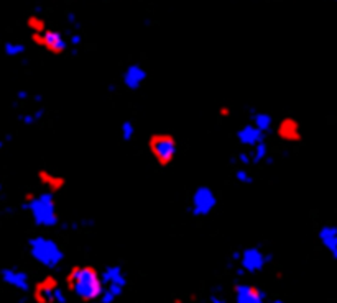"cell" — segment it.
Segmentation results:
<instances>
[{"label": "cell", "instance_id": "83f0119b", "mask_svg": "<svg viewBox=\"0 0 337 303\" xmlns=\"http://www.w3.org/2000/svg\"><path fill=\"white\" fill-rule=\"evenodd\" d=\"M2 147H4V141L0 139V151H2Z\"/></svg>", "mask_w": 337, "mask_h": 303}, {"label": "cell", "instance_id": "5bb4252c", "mask_svg": "<svg viewBox=\"0 0 337 303\" xmlns=\"http://www.w3.org/2000/svg\"><path fill=\"white\" fill-rule=\"evenodd\" d=\"M236 138L239 139L240 144H244L247 147H252L257 143L263 141V133L255 128L253 125H242V127L236 131Z\"/></svg>", "mask_w": 337, "mask_h": 303}, {"label": "cell", "instance_id": "f546056e", "mask_svg": "<svg viewBox=\"0 0 337 303\" xmlns=\"http://www.w3.org/2000/svg\"><path fill=\"white\" fill-rule=\"evenodd\" d=\"M334 2H337V0H334Z\"/></svg>", "mask_w": 337, "mask_h": 303}, {"label": "cell", "instance_id": "44dd1931", "mask_svg": "<svg viewBox=\"0 0 337 303\" xmlns=\"http://www.w3.org/2000/svg\"><path fill=\"white\" fill-rule=\"evenodd\" d=\"M27 25H28V28H30L33 33H41L43 29L46 28V21H43L38 17H30V18H28V21H27Z\"/></svg>", "mask_w": 337, "mask_h": 303}, {"label": "cell", "instance_id": "9a60e30c", "mask_svg": "<svg viewBox=\"0 0 337 303\" xmlns=\"http://www.w3.org/2000/svg\"><path fill=\"white\" fill-rule=\"evenodd\" d=\"M252 125L265 135L267 131L273 128V118H272V115H268L265 112H255L252 115Z\"/></svg>", "mask_w": 337, "mask_h": 303}, {"label": "cell", "instance_id": "8992f818", "mask_svg": "<svg viewBox=\"0 0 337 303\" xmlns=\"http://www.w3.org/2000/svg\"><path fill=\"white\" fill-rule=\"evenodd\" d=\"M33 298L36 303H68L66 293L60 287V282L53 277L48 276L41 279L33 289Z\"/></svg>", "mask_w": 337, "mask_h": 303}, {"label": "cell", "instance_id": "6da1fadb", "mask_svg": "<svg viewBox=\"0 0 337 303\" xmlns=\"http://www.w3.org/2000/svg\"><path fill=\"white\" fill-rule=\"evenodd\" d=\"M66 287L68 290L76 295V298L91 303L100 298V293L104 285H102L100 272L94 265H74L66 276Z\"/></svg>", "mask_w": 337, "mask_h": 303}, {"label": "cell", "instance_id": "ba28073f", "mask_svg": "<svg viewBox=\"0 0 337 303\" xmlns=\"http://www.w3.org/2000/svg\"><path fill=\"white\" fill-rule=\"evenodd\" d=\"M268 256L257 246H248L240 254V269L247 274H260L267 267Z\"/></svg>", "mask_w": 337, "mask_h": 303}, {"label": "cell", "instance_id": "52a82bcc", "mask_svg": "<svg viewBox=\"0 0 337 303\" xmlns=\"http://www.w3.org/2000/svg\"><path fill=\"white\" fill-rule=\"evenodd\" d=\"M32 38L36 44L43 46L51 54H63L69 48L68 40L64 38L61 32H58L55 28L46 26L41 33H33Z\"/></svg>", "mask_w": 337, "mask_h": 303}, {"label": "cell", "instance_id": "277c9868", "mask_svg": "<svg viewBox=\"0 0 337 303\" xmlns=\"http://www.w3.org/2000/svg\"><path fill=\"white\" fill-rule=\"evenodd\" d=\"M148 151L161 167H166L176 158L178 141L170 133H155L148 139Z\"/></svg>", "mask_w": 337, "mask_h": 303}, {"label": "cell", "instance_id": "8fae6325", "mask_svg": "<svg viewBox=\"0 0 337 303\" xmlns=\"http://www.w3.org/2000/svg\"><path fill=\"white\" fill-rule=\"evenodd\" d=\"M0 279L5 285L12 287V289L20 290V292H27L32 287L30 277L25 270L15 269V267H5L0 270Z\"/></svg>", "mask_w": 337, "mask_h": 303}, {"label": "cell", "instance_id": "e0dca14e", "mask_svg": "<svg viewBox=\"0 0 337 303\" xmlns=\"http://www.w3.org/2000/svg\"><path fill=\"white\" fill-rule=\"evenodd\" d=\"M268 158V146L265 141H260L250 147V159L252 164H262Z\"/></svg>", "mask_w": 337, "mask_h": 303}, {"label": "cell", "instance_id": "7a4b0ae2", "mask_svg": "<svg viewBox=\"0 0 337 303\" xmlns=\"http://www.w3.org/2000/svg\"><path fill=\"white\" fill-rule=\"evenodd\" d=\"M23 208L28 211L33 223L40 228H55L60 223L56 200L51 192L28 194L23 200Z\"/></svg>", "mask_w": 337, "mask_h": 303}, {"label": "cell", "instance_id": "4fadbf2b", "mask_svg": "<svg viewBox=\"0 0 337 303\" xmlns=\"http://www.w3.org/2000/svg\"><path fill=\"white\" fill-rule=\"evenodd\" d=\"M102 279V285H114V287H122V289H127L128 280L123 274V270L120 265H107V267L102 270L100 274Z\"/></svg>", "mask_w": 337, "mask_h": 303}, {"label": "cell", "instance_id": "603a6c76", "mask_svg": "<svg viewBox=\"0 0 337 303\" xmlns=\"http://www.w3.org/2000/svg\"><path fill=\"white\" fill-rule=\"evenodd\" d=\"M40 120V115H36V113H23L20 116V122L23 123V125H28V127H30V125H33V123H36Z\"/></svg>", "mask_w": 337, "mask_h": 303}, {"label": "cell", "instance_id": "d6986e66", "mask_svg": "<svg viewBox=\"0 0 337 303\" xmlns=\"http://www.w3.org/2000/svg\"><path fill=\"white\" fill-rule=\"evenodd\" d=\"M234 179L239 184H244V186H250L253 182V177L247 167H237L236 171H234Z\"/></svg>", "mask_w": 337, "mask_h": 303}, {"label": "cell", "instance_id": "cb8c5ba5", "mask_svg": "<svg viewBox=\"0 0 337 303\" xmlns=\"http://www.w3.org/2000/svg\"><path fill=\"white\" fill-rule=\"evenodd\" d=\"M17 99H18V100H30L32 95L28 94L27 90H20V92L17 94Z\"/></svg>", "mask_w": 337, "mask_h": 303}, {"label": "cell", "instance_id": "3957f363", "mask_svg": "<svg viewBox=\"0 0 337 303\" xmlns=\"http://www.w3.org/2000/svg\"><path fill=\"white\" fill-rule=\"evenodd\" d=\"M28 251L33 259L41 264L46 269H56L60 267L64 261V251L58 243L49 238V236H33L28 241Z\"/></svg>", "mask_w": 337, "mask_h": 303}, {"label": "cell", "instance_id": "7402d4cb", "mask_svg": "<svg viewBox=\"0 0 337 303\" xmlns=\"http://www.w3.org/2000/svg\"><path fill=\"white\" fill-rule=\"evenodd\" d=\"M237 164L239 167H247L252 164V159H250V153H239L237 156Z\"/></svg>", "mask_w": 337, "mask_h": 303}, {"label": "cell", "instance_id": "f1b7e54d", "mask_svg": "<svg viewBox=\"0 0 337 303\" xmlns=\"http://www.w3.org/2000/svg\"><path fill=\"white\" fill-rule=\"evenodd\" d=\"M0 194H2V182H0Z\"/></svg>", "mask_w": 337, "mask_h": 303}, {"label": "cell", "instance_id": "484cf974", "mask_svg": "<svg viewBox=\"0 0 337 303\" xmlns=\"http://www.w3.org/2000/svg\"><path fill=\"white\" fill-rule=\"evenodd\" d=\"M209 303H225V300H224L222 297H217V295H216V297H212V298H211Z\"/></svg>", "mask_w": 337, "mask_h": 303}, {"label": "cell", "instance_id": "ffe728a7", "mask_svg": "<svg viewBox=\"0 0 337 303\" xmlns=\"http://www.w3.org/2000/svg\"><path fill=\"white\" fill-rule=\"evenodd\" d=\"M134 136H135V125H134V122L125 120V122L122 123V127H120V138H122V141L128 143V141L134 139Z\"/></svg>", "mask_w": 337, "mask_h": 303}, {"label": "cell", "instance_id": "7c38bea8", "mask_svg": "<svg viewBox=\"0 0 337 303\" xmlns=\"http://www.w3.org/2000/svg\"><path fill=\"white\" fill-rule=\"evenodd\" d=\"M319 241L324 249L337 261V226L332 223H326L319 228Z\"/></svg>", "mask_w": 337, "mask_h": 303}, {"label": "cell", "instance_id": "d4e9b609", "mask_svg": "<svg viewBox=\"0 0 337 303\" xmlns=\"http://www.w3.org/2000/svg\"><path fill=\"white\" fill-rule=\"evenodd\" d=\"M81 41H83V40H81V35H74V36H72V38H71V43H72V44H76V46H79Z\"/></svg>", "mask_w": 337, "mask_h": 303}, {"label": "cell", "instance_id": "4316f807", "mask_svg": "<svg viewBox=\"0 0 337 303\" xmlns=\"http://www.w3.org/2000/svg\"><path fill=\"white\" fill-rule=\"evenodd\" d=\"M268 303H287L283 298H273L272 301H268Z\"/></svg>", "mask_w": 337, "mask_h": 303}, {"label": "cell", "instance_id": "9c48e42d", "mask_svg": "<svg viewBox=\"0 0 337 303\" xmlns=\"http://www.w3.org/2000/svg\"><path fill=\"white\" fill-rule=\"evenodd\" d=\"M234 303H267V293L253 284H237L234 287Z\"/></svg>", "mask_w": 337, "mask_h": 303}, {"label": "cell", "instance_id": "5b68a950", "mask_svg": "<svg viewBox=\"0 0 337 303\" xmlns=\"http://www.w3.org/2000/svg\"><path fill=\"white\" fill-rule=\"evenodd\" d=\"M217 194L209 186H197L191 195V215L196 218H204L214 211L217 205Z\"/></svg>", "mask_w": 337, "mask_h": 303}, {"label": "cell", "instance_id": "30bf717a", "mask_svg": "<svg viewBox=\"0 0 337 303\" xmlns=\"http://www.w3.org/2000/svg\"><path fill=\"white\" fill-rule=\"evenodd\" d=\"M148 72L140 64H130L122 74V85L130 92H137L145 85Z\"/></svg>", "mask_w": 337, "mask_h": 303}, {"label": "cell", "instance_id": "2e32d148", "mask_svg": "<svg viewBox=\"0 0 337 303\" xmlns=\"http://www.w3.org/2000/svg\"><path fill=\"white\" fill-rule=\"evenodd\" d=\"M278 131H280V136H283L284 139H298L299 136L298 123L295 120H291V118L290 120H283Z\"/></svg>", "mask_w": 337, "mask_h": 303}, {"label": "cell", "instance_id": "ac0fdd59", "mask_svg": "<svg viewBox=\"0 0 337 303\" xmlns=\"http://www.w3.org/2000/svg\"><path fill=\"white\" fill-rule=\"evenodd\" d=\"M27 51L25 44L23 43H18V41H7L4 43V53L9 56V57H18L21 56Z\"/></svg>", "mask_w": 337, "mask_h": 303}]
</instances>
